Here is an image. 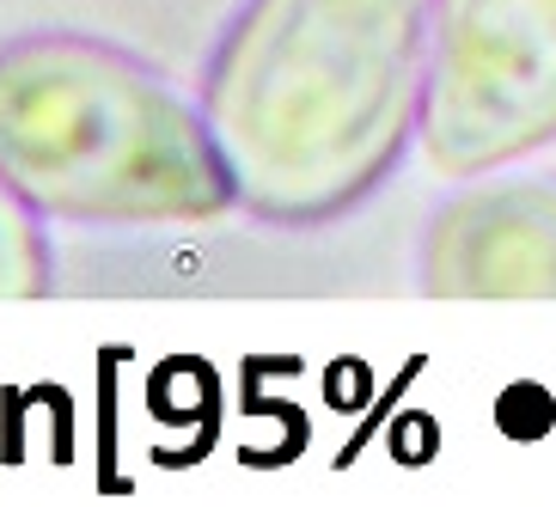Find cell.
Segmentation results:
<instances>
[{"label":"cell","instance_id":"cell-5","mask_svg":"<svg viewBox=\"0 0 556 507\" xmlns=\"http://www.w3.org/2000/svg\"><path fill=\"white\" fill-rule=\"evenodd\" d=\"M50 281H55V257H50L43 214L0 172V300H37L50 294Z\"/></svg>","mask_w":556,"mask_h":507},{"label":"cell","instance_id":"cell-2","mask_svg":"<svg viewBox=\"0 0 556 507\" xmlns=\"http://www.w3.org/2000/svg\"><path fill=\"white\" fill-rule=\"evenodd\" d=\"M0 172L43 220L184 227L239 208L202 99L86 31L0 43Z\"/></svg>","mask_w":556,"mask_h":507},{"label":"cell","instance_id":"cell-1","mask_svg":"<svg viewBox=\"0 0 556 507\" xmlns=\"http://www.w3.org/2000/svg\"><path fill=\"white\" fill-rule=\"evenodd\" d=\"M441 0H239L202 67V116L239 208L330 227L422 141Z\"/></svg>","mask_w":556,"mask_h":507},{"label":"cell","instance_id":"cell-3","mask_svg":"<svg viewBox=\"0 0 556 507\" xmlns=\"http://www.w3.org/2000/svg\"><path fill=\"white\" fill-rule=\"evenodd\" d=\"M556 141V0H441L422 153L441 178H490Z\"/></svg>","mask_w":556,"mask_h":507},{"label":"cell","instance_id":"cell-4","mask_svg":"<svg viewBox=\"0 0 556 507\" xmlns=\"http://www.w3.org/2000/svg\"><path fill=\"white\" fill-rule=\"evenodd\" d=\"M422 288L453 300L556 294V178L458 190L422 239Z\"/></svg>","mask_w":556,"mask_h":507}]
</instances>
